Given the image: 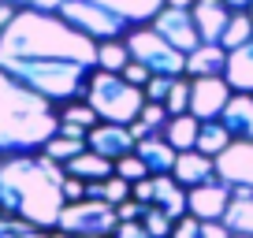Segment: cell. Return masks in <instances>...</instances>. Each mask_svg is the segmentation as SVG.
Segmentation results:
<instances>
[{
	"label": "cell",
	"mask_w": 253,
	"mask_h": 238,
	"mask_svg": "<svg viewBox=\"0 0 253 238\" xmlns=\"http://www.w3.org/2000/svg\"><path fill=\"white\" fill-rule=\"evenodd\" d=\"M86 145L93 153H101V157H108V160H123V157L134 153L138 138H134L130 127H119V123H97V127L86 134Z\"/></svg>",
	"instance_id": "8fae6325"
},
{
	"label": "cell",
	"mask_w": 253,
	"mask_h": 238,
	"mask_svg": "<svg viewBox=\"0 0 253 238\" xmlns=\"http://www.w3.org/2000/svg\"><path fill=\"white\" fill-rule=\"evenodd\" d=\"M198 4V0H164V8H182V11H190Z\"/></svg>",
	"instance_id": "b9f144b4"
},
{
	"label": "cell",
	"mask_w": 253,
	"mask_h": 238,
	"mask_svg": "<svg viewBox=\"0 0 253 238\" xmlns=\"http://www.w3.org/2000/svg\"><path fill=\"white\" fill-rule=\"evenodd\" d=\"M0 71L60 108L86 97L97 71V41L52 11L19 8L0 34Z\"/></svg>",
	"instance_id": "6da1fadb"
},
{
	"label": "cell",
	"mask_w": 253,
	"mask_h": 238,
	"mask_svg": "<svg viewBox=\"0 0 253 238\" xmlns=\"http://www.w3.org/2000/svg\"><path fill=\"white\" fill-rule=\"evenodd\" d=\"M63 171L71 175V179H82V183H104V179L116 175V160H108V157H101V153L86 149V153H79L71 164H63Z\"/></svg>",
	"instance_id": "ffe728a7"
},
{
	"label": "cell",
	"mask_w": 253,
	"mask_h": 238,
	"mask_svg": "<svg viewBox=\"0 0 253 238\" xmlns=\"http://www.w3.org/2000/svg\"><path fill=\"white\" fill-rule=\"evenodd\" d=\"M123 41H126V48H130V60L145 64L153 75H168V79H182V75H186V52L168 45V41L153 30V23L130 30Z\"/></svg>",
	"instance_id": "8992f818"
},
{
	"label": "cell",
	"mask_w": 253,
	"mask_h": 238,
	"mask_svg": "<svg viewBox=\"0 0 253 238\" xmlns=\"http://www.w3.org/2000/svg\"><path fill=\"white\" fill-rule=\"evenodd\" d=\"M52 238H79V235H63V231H52Z\"/></svg>",
	"instance_id": "7bdbcfd3"
},
{
	"label": "cell",
	"mask_w": 253,
	"mask_h": 238,
	"mask_svg": "<svg viewBox=\"0 0 253 238\" xmlns=\"http://www.w3.org/2000/svg\"><path fill=\"white\" fill-rule=\"evenodd\" d=\"M227 71V48L223 45H205L201 41L186 56V79H223Z\"/></svg>",
	"instance_id": "2e32d148"
},
{
	"label": "cell",
	"mask_w": 253,
	"mask_h": 238,
	"mask_svg": "<svg viewBox=\"0 0 253 238\" xmlns=\"http://www.w3.org/2000/svg\"><path fill=\"white\" fill-rule=\"evenodd\" d=\"M86 101H89V108L101 116V123L130 127L145 108V89L130 86L123 75L93 71V79H89V86H86Z\"/></svg>",
	"instance_id": "5b68a950"
},
{
	"label": "cell",
	"mask_w": 253,
	"mask_h": 238,
	"mask_svg": "<svg viewBox=\"0 0 253 238\" xmlns=\"http://www.w3.org/2000/svg\"><path fill=\"white\" fill-rule=\"evenodd\" d=\"M223 223L235 238H253V190L250 186H235L231 190V205L223 212Z\"/></svg>",
	"instance_id": "d6986e66"
},
{
	"label": "cell",
	"mask_w": 253,
	"mask_h": 238,
	"mask_svg": "<svg viewBox=\"0 0 253 238\" xmlns=\"http://www.w3.org/2000/svg\"><path fill=\"white\" fill-rule=\"evenodd\" d=\"M220 123L231 130L235 142H253V93H235L223 108Z\"/></svg>",
	"instance_id": "e0dca14e"
},
{
	"label": "cell",
	"mask_w": 253,
	"mask_h": 238,
	"mask_svg": "<svg viewBox=\"0 0 253 238\" xmlns=\"http://www.w3.org/2000/svg\"><path fill=\"white\" fill-rule=\"evenodd\" d=\"M134 153L142 157V164L149 167V175H171V171H175V160H179V153L168 145V138H164V134L138 138Z\"/></svg>",
	"instance_id": "ac0fdd59"
},
{
	"label": "cell",
	"mask_w": 253,
	"mask_h": 238,
	"mask_svg": "<svg viewBox=\"0 0 253 238\" xmlns=\"http://www.w3.org/2000/svg\"><path fill=\"white\" fill-rule=\"evenodd\" d=\"M153 205L164 208L171 220L190 216V190L175 183V175H153Z\"/></svg>",
	"instance_id": "9a60e30c"
},
{
	"label": "cell",
	"mask_w": 253,
	"mask_h": 238,
	"mask_svg": "<svg viewBox=\"0 0 253 238\" xmlns=\"http://www.w3.org/2000/svg\"><path fill=\"white\" fill-rule=\"evenodd\" d=\"M142 227H145V235H149V238H171L175 220L164 212V208L149 205V208H145V216H142Z\"/></svg>",
	"instance_id": "f1b7e54d"
},
{
	"label": "cell",
	"mask_w": 253,
	"mask_h": 238,
	"mask_svg": "<svg viewBox=\"0 0 253 238\" xmlns=\"http://www.w3.org/2000/svg\"><path fill=\"white\" fill-rule=\"evenodd\" d=\"M126 64H130V48H126L123 38H116V41H97V71L123 75Z\"/></svg>",
	"instance_id": "cb8c5ba5"
},
{
	"label": "cell",
	"mask_w": 253,
	"mask_h": 238,
	"mask_svg": "<svg viewBox=\"0 0 253 238\" xmlns=\"http://www.w3.org/2000/svg\"><path fill=\"white\" fill-rule=\"evenodd\" d=\"M175 79H168V75H153L149 86H145V101L149 104H164L168 101V89H171Z\"/></svg>",
	"instance_id": "d6a6232c"
},
{
	"label": "cell",
	"mask_w": 253,
	"mask_h": 238,
	"mask_svg": "<svg viewBox=\"0 0 253 238\" xmlns=\"http://www.w3.org/2000/svg\"><path fill=\"white\" fill-rule=\"evenodd\" d=\"M153 30H157L160 38L168 41V45H175L179 52H186V56L201 45L198 23H194V11H182V8H164L157 19H153Z\"/></svg>",
	"instance_id": "9c48e42d"
},
{
	"label": "cell",
	"mask_w": 253,
	"mask_h": 238,
	"mask_svg": "<svg viewBox=\"0 0 253 238\" xmlns=\"http://www.w3.org/2000/svg\"><path fill=\"white\" fill-rule=\"evenodd\" d=\"M8 4H15V8H23V4H26V0H8Z\"/></svg>",
	"instance_id": "ee69618b"
},
{
	"label": "cell",
	"mask_w": 253,
	"mask_h": 238,
	"mask_svg": "<svg viewBox=\"0 0 253 238\" xmlns=\"http://www.w3.org/2000/svg\"><path fill=\"white\" fill-rule=\"evenodd\" d=\"M171 175H175V183H179V186L194 190V186H205V183L216 179V160L205 157V153H198V149H186V153H179Z\"/></svg>",
	"instance_id": "5bb4252c"
},
{
	"label": "cell",
	"mask_w": 253,
	"mask_h": 238,
	"mask_svg": "<svg viewBox=\"0 0 253 238\" xmlns=\"http://www.w3.org/2000/svg\"><path fill=\"white\" fill-rule=\"evenodd\" d=\"M15 4H8V0H0V34H4V26H8L11 23V15H15Z\"/></svg>",
	"instance_id": "ab89813d"
},
{
	"label": "cell",
	"mask_w": 253,
	"mask_h": 238,
	"mask_svg": "<svg viewBox=\"0 0 253 238\" xmlns=\"http://www.w3.org/2000/svg\"><path fill=\"white\" fill-rule=\"evenodd\" d=\"M63 198H67V205H71V201H82L86 198V183L67 175V179H63Z\"/></svg>",
	"instance_id": "8d00e7d4"
},
{
	"label": "cell",
	"mask_w": 253,
	"mask_h": 238,
	"mask_svg": "<svg viewBox=\"0 0 253 238\" xmlns=\"http://www.w3.org/2000/svg\"><path fill=\"white\" fill-rule=\"evenodd\" d=\"M0 238H52V231L30 227V223L15 220V216H4V212H0Z\"/></svg>",
	"instance_id": "f546056e"
},
{
	"label": "cell",
	"mask_w": 253,
	"mask_h": 238,
	"mask_svg": "<svg viewBox=\"0 0 253 238\" xmlns=\"http://www.w3.org/2000/svg\"><path fill=\"white\" fill-rule=\"evenodd\" d=\"M63 164L48 160L45 153L0 160V212L15 216L41 231H56L60 212L67 208L63 198Z\"/></svg>",
	"instance_id": "7a4b0ae2"
},
{
	"label": "cell",
	"mask_w": 253,
	"mask_h": 238,
	"mask_svg": "<svg viewBox=\"0 0 253 238\" xmlns=\"http://www.w3.org/2000/svg\"><path fill=\"white\" fill-rule=\"evenodd\" d=\"M123 79L130 82V86H138V89H145L149 86V79H153V71L145 64H138V60H130V64L123 67Z\"/></svg>",
	"instance_id": "836d02e7"
},
{
	"label": "cell",
	"mask_w": 253,
	"mask_h": 238,
	"mask_svg": "<svg viewBox=\"0 0 253 238\" xmlns=\"http://www.w3.org/2000/svg\"><path fill=\"white\" fill-rule=\"evenodd\" d=\"M60 134V108L0 71V160L41 153Z\"/></svg>",
	"instance_id": "3957f363"
},
{
	"label": "cell",
	"mask_w": 253,
	"mask_h": 238,
	"mask_svg": "<svg viewBox=\"0 0 253 238\" xmlns=\"http://www.w3.org/2000/svg\"><path fill=\"white\" fill-rule=\"evenodd\" d=\"M235 89L227 86V79H190V116L201 123L220 119Z\"/></svg>",
	"instance_id": "ba28073f"
},
{
	"label": "cell",
	"mask_w": 253,
	"mask_h": 238,
	"mask_svg": "<svg viewBox=\"0 0 253 238\" xmlns=\"http://www.w3.org/2000/svg\"><path fill=\"white\" fill-rule=\"evenodd\" d=\"M171 238H201V220H194V216H182V220H175Z\"/></svg>",
	"instance_id": "e575fe53"
},
{
	"label": "cell",
	"mask_w": 253,
	"mask_h": 238,
	"mask_svg": "<svg viewBox=\"0 0 253 238\" xmlns=\"http://www.w3.org/2000/svg\"><path fill=\"white\" fill-rule=\"evenodd\" d=\"M168 108L164 104H149L145 101V108H142V116L130 123V130H134V138H153V134H164V127H168Z\"/></svg>",
	"instance_id": "4316f807"
},
{
	"label": "cell",
	"mask_w": 253,
	"mask_h": 238,
	"mask_svg": "<svg viewBox=\"0 0 253 238\" xmlns=\"http://www.w3.org/2000/svg\"><path fill=\"white\" fill-rule=\"evenodd\" d=\"M116 212H119V223H130V220H142V216H145V205L130 198V201H123Z\"/></svg>",
	"instance_id": "d590c367"
},
{
	"label": "cell",
	"mask_w": 253,
	"mask_h": 238,
	"mask_svg": "<svg viewBox=\"0 0 253 238\" xmlns=\"http://www.w3.org/2000/svg\"><path fill=\"white\" fill-rule=\"evenodd\" d=\"M227 86L235 93H253V41L235 52H227V71H223Z\"/></svg>",
	"instance_id": "44dd1931"
},
{
	"label": "cell",
	"mask_w": 253,
	"mask_h": 238,
	"mask_svg": "<svg viewBox=\"0 0 253 238\" xmlns=\"http://www.w3.org/2000/svg\"><path fill=\"white\" fill-rule=\"evenodd\" d=\"M97 123H101V116L89 108L86 97H82V101H71V104H60V130H67V134L86 138Z\"/></svg>",
	"instance_id": "7402d4cb"
},
{
	"label": "cell",
	"mask_w": 253,
	"mask_h": 238,
	"mask_svg": "<svg viewBox=\"0 0 253 238\" xmlns=\"http://www.w3.org/2000/svg\"><path fill=\"white\" fill-rule=\"evenodd\" d=\"M23 8L52 11L93 41H116L149 26L164 11V0H26Z\"/></svg>",
	"instance_id": "277c9868"
},
{
	"label": "cell",
	"mask_w": 253,
	"mask_h": 238,
	"mask_svg": "<svg viewBox=\"0 0 253 238\" xmlns=\"http://www.w3.org/2000/svg\"><path fill=\"white\" fill-rule=\"evenodd\" d=\"M198 130H201V119H194L186 112V116H171L164 127V138L168 145H171L175 153H186V149H198Z\"/></svg>",
	"instance_id": "603a6c76"
},
{
	"label": "cell",
	"mask_w": 253,
	"mask_h": 238,
	"mask_svg": "<svg viewBox=\"0 0 253 238\" xmlns=\"http://www.w3.org/2000/svg\"><path fill=\"white\" fill-rule=\"evenodd\" d=\"M227 205H231V186L220 183V179H212V183L194 186V190H190V216H194V220H201V223L223 220Z\"/></svg>",
	"instance_id": "7c38bea8"
},
{
	"label": "cell",
	"mask_w": 253,
	"mask_h": 238,
	"mask_svg": "<svg viewBox=\"0 0 253 238\" xmlns=\"http://www.w3.org/2000/svg\"><path fill=\"white\" fill-rule=\"evenodd\" d=\"M112 238H149V235H145L142 220H130V223H119V227H116V235H112Z\"/></svg>",
	"instance_id": "f35d334b"
},
{
	"label": "cell",
	"mask_w": 253,
	"mask_h": 238,
	"mask_svg": "<svg viewBox=\"0 0 253 238\" xmlns=\"http://www.w3.org/2000/svg\"><path fill=\"white\" fill-rule=\"evenodd\" d=\"M231 142H235V138H231V130L223 127L220 119H209V123H201V130H198V153H205V157L216 160Z\"/></svg>",
	"instance_id": "d4e9b609"
},
{
	"label": "cell",
	"mask_w": 253,
	"mask_h": 238,
	"mask_svg": "<svg viewBox=\"0 0 253 238\" xmlns=\"http://www.w3.org/2000/svg\"><path fill=\"white\" fill-rule=\"evenodd\" d=\"M164 108H168V116H186V112H190V79H186V75L171 82Z\"/></svg>",
	"instance_id": "4dcf8cb0"
},
{
	"label": "cell",
	"mask_w": 253,
	"mask_h": 238,
	"mask_svg": "<svg viewBox=\"0 0 253 238\" xmlns=\"http://www.w3.org/2000/svg\"><path fill=\"white\" fill-rule=\"evenodd\" d=\"M216 179L235 186H250L253 190V142H231L227 149L216 157Z\"/></svg>",
	"instance_id": "30bf717a"
},
{
	"label": "cell",
	"mask_w": 253,
	"mask_h": 238,
	"mask_svg": "<svg viewBox=\"0 0 253 238\" xmlns=\"http://www.w3.org/2000/svg\"><path fill=\"white\" fill-rule=\"evenodd\" d=\"M201 238H235V235L227 231L223 220H209V223H201Z\"/></svg>",
	"instance_id": "74e56055"
},
{
	"label": "cell",
	"mask_w": 253,
	"mask_h": 238,
	"mask_svg": "<svg viewBox=\"0 0 253 238\" xmlns=\"http://www.w3.org/2000/svg\"><path fill=\"white\" fill-rule=\"evenodd\" d=\"M223 4H227L231 11H250L253 8V0H223Z\"/></svg>",
	"instance_id": "60d3db41"
},
{
	"label": "cell",
	"mask_w": 253,
	"mask_h": 238,
	"mask_svg": "<svg viewBox=\"0 0 253 238\" xmlns=\"http://www.w3.org/2000/svg\"><path fill=\"white\" fill-rule=\"evenodd\" d=\"M250 41H253V19H250V11H235L231 23H227V30H223L220 45L227 48V52H235V48L250 45Z\"/></svg>",
	"instance_id": "83f0119b"
},
{
	"label": "cell",
	"mask_w": 253,
	"mask_h": 238,
	"mask_svg": "<svg viewBox=\"0 0 253 238\" xmlns=\"http://www.w3.org/2000/svg\"><path fill=\"white\" fill-rule=\"evenodd\" d=\"M89 145H86V138H79V134H67V130H60L56 138H48V145L41 153H45L48 160H56V164H71L79 153H86Z\"/></svg>",
	"instance_id": "484cf974"
},
{
	"label": "cell",
	"mask_w": 253,
	"mask_h": 238,
	"mask_svg": "<svg viewBox=\"0 0 253 238\" xmlns=\"http://www.w3.org/2000/svg\"><path fill=\"white\" fill-rule=\"evenodd\" d=\"M250 19H253V8H250Z\"/></svg>",
	"instance_id": "f6af8a7d"
},
{
	"label": "cell",
	"mask_w": 253,
	"mask_h": 238,
	"mask_svg": "<svg viewBox=\"0 0 253 238\" xmlns=\"http://www.w3.org/2000/svg\"><path fill=\"white\" fill-rule=\"evenodd\" d=\"M116 175H119V179H126V183H142V179H149V167L142 164L138 153H130V157L116 160Z\"/></svg>",
	"instance_id": "1f68e13d"
},
{
	"label": "cell",
	"mask_w": 253,
	"mask_h": 238,
	"mask_svg": "<svg viewBox=\"0 0 253 238\" xmlns=\"http://www.w3.org/2000/svg\"><path fill=\"white\" fill-rule=\"evenodd\" d=\"M116 227H119L116 205L97 201V198L71 201V205L60 212V223H56V231H63V235H79V238H112Z\"/></svg>",
	"instance_id": "52a82bcc"
},
{
	"label": "cell",
	"mask_w": 253,
	"mask_h": 238,
	"mask_svg": "<svg viewBox=\"0 0 253 238\" xmlns=\"http://www.w3.org/2000/svg\"><path fill=\"white\" fill-rule=\"evenodd\" d=\"M190 11H194V23H198L201 41H205V45H220L223 30H227V23H231L235 11H231L223 0H198Z\"/></svg>",
	"instance_id": "4fadbf2b"
}]
</instances>
